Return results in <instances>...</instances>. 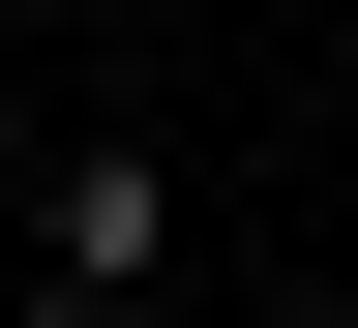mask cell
<instances>
[{"instance_id":"3","label":"cell","mask_w":358,"mask_h":328,"mask_svg":"<svg viewBox=\"0 0 358 328\" xmlns=\"http://www.w3.org/2000/svg\"><path fill=\"white\" fill-rule=\"evenodd\" d=\"M120 30H179V0H120Z\"/></svg>"},{"instance_id":"2","label":"cell","mask_w":358,"mask_h":328,"mask_svg":"<svg viewBox=\"0 0 358 328\" xmlns=\"http://www.w3.org/2000/svg\"><path fill=\"white\" fill-rule=\"evenodd\" d=\"M0 328H120V299H90V269H30V299H0Z\"/></svg>"},{"instance_id":"1","label":"cell","mask_w":358,"mask_h":328,"mask_svg":"<svg viewBox=\"0 0 358 328\" xmlns=\"http://www.w3.org/2000/svg\"><path fill=\"white\" fill-rule=\"evenodd\" d=\"M30 269H90V299H150V269H179V150H150V120H90V150H60V239H30Z\"/></svg>"}]
</instances>
